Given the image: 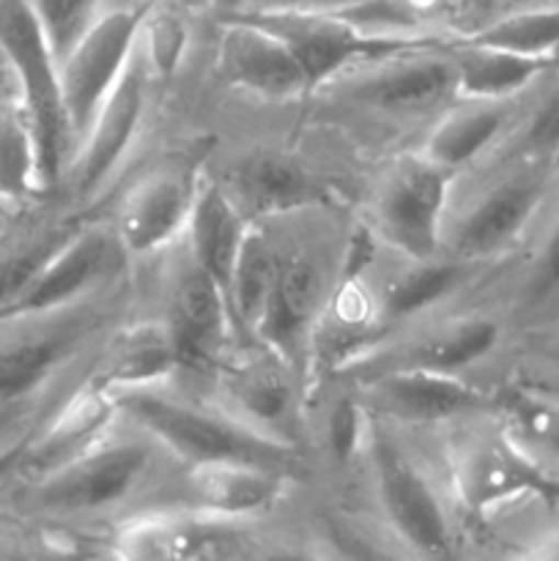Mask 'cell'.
Returning <instances> with one entry per match:
<instances>
[{
    "label": "cell",
    "instance_id": "1",
    "mask_svg": "<svg viewBox=\"0 0 559 561\" xmlns=\"http://www.w3.org/2000/svg\"><path fill=\"white\" fill-rule=\"evenodd\" d=\"M129 277L75 305L0 312V455L20 449L91 378L129 316Z\"/></svg>",
    "mask_w": 559,
    "mask_h": 561
},
{
    "label": "cell",
    "instance_id": "2",
    "mask_svg": "<svg viewBox=\"0 0 559 561\" xmlns=\"http://www.w3.org/2000/svg\"><path fill=\"white\" fill-rule=\"evenodd\" d=\"M272 236L274 277L250 343L263 345L301 378L316 362V334L340 288L351 228L327 206L261 219Z\"/></svg>",
    "mask_w": 559,
    "mask_h": 561
},
{
    "label": "cell",
    "instance_id": "3",
    "mask_svg": "<svg viewBox=\"0 0 559 561\" xmlns=\"http://www.w3.org/2000/svg\"><path fill=\"white\" fill-rule=\"evenodd\" d=\"M477 186L449 201L444 252L460 261L497 266L521 257L559 192V162L499 159L480 164Z\"/></svg>",
    "mask_w": 559,
    "mask_h": 561
},
{
    "label": "cell",
    "instance_id": "4",
    "mask_svg": "<svg viewBox=\"0 0 559 561\" xmlns=\"http://www.w3.org/2000/svg\"><path fill=\"white\" fill-rule=\"evenodd\" d=\"M118 414L153 438L179 466L241 460L294 474L301 449L280 444L236 420L208 394L181 389V381L113 394Z\"/></svg>",
    "mask_w": 559,
    "mask_h": 561
},
{
    "label": "cell",
    "instance_id": "5",
    "mask_svg": "<svg viewBox=\"0 0 559 561\" xmlns=\"http://www.w3.org/2000/svg\"><path fill=\"white\" fill-rule=\"evenodd\" d=\"M162 458L170 455L121 416L110 436L80 458L33 480L14 482L22 485L20 499L27 515L53 520L88 518L121 507L140 493L159 474Z\"/></svg>",
    "mask_w": 559,
    "mask_h": 561
},
{
    "label": "cell",
    "instance_id": "6",
    "mask_svg": "<svg viewBox=\"0 0 559 561\" xmlns=\"http://www.w3.org/2000/svg\"><path fill=\"white\" fill-rule=\"evenodd\" d=\"M449 427V493L469 518H493L524 502L559 504L557 477L510 438L493 409Z\"/></svg>",
    "mask_w": 559,
    "mask_h": 561
},
{
    "label": "cell",
    "instance_id": "7",
    "mask_svg": "<svg viewBox=\"0 0 559 561\" xmlns=\"http://www.w3.org/2000/svg\"><path fill=\"white\" fill-rule=\"evenodd\" d=\"M362 460L395 542L414 561H458L453 515L425 466L406 449L398 427L370 416Z\"/></svg>",
    "mask_w": 559,
    "mask_h": 561
},
{
    "label": "cell",
    "instance_id": "8",
    "mask_svg": "<svg viewBox=\"0 0 559 561\" xmlns=\"http://www.w3.org/2000/svg\"><path fill=\"white\" fill-rule=\"evenodd\" d=\"M0 53L36 131L44 192L53 197L75 159V137L66 118L60 64L27 0H0Z\"/></svg>",
    "mask_w": 559,
    "mask_h": 561
},
{
    "label": "cell",
    "instance_id": "9",
    "mask_svg": "<svg viewBox=\"0 0 559 561\" xmlns=\"http://www.w3.org/2000/svg\"><path fill=\"white\" fill-rule=\"evenodd\" d=\"M157 283V312L179 354V381H201L241 343L225 290L203 272L184 241L164 250Z\"/></svg>",
    "mask_w": 559,
    "mask_h": 561
},
{
    "label": "cell",
    "instance_id": "10",
    "mask_svg": "<svg viewBox=\"0 0 559 561\" xmlns=\"http://www.w3.org/2000/svg\"><path fill=\"white\" fill-rule=\"evenodd\" d=\"M321 91L384 118H438L460 96L447 38L409 44L365 60Z\"/></svg>",
    "mask_w": 559,
    "mask_h": 561
},
{
    "label": "cell",
    "instance_id": "11",
    "mask_svg": "<svg viewBox=\"0 0 559 561\" xmlns=\"http://www.w3.org/2000/svg\"><path fill=\"white\" fill-rule=\"evenodd\" d=\"M458 186L453 170L414 151L395 159L378 179L367 206V230L387 250L409 257L444 252V222Z\"/></svg>",
    "mask_w": 559,
    "mask_h": 561
},
{
    "label": "cell",
    "instance_id": "12",
    "mask_svg": "<svg viewBox=\"0 0 559 561\" xmlns=\"http://www.w3.org/2000/svg\"><path fill=\"white\" fill-rule=\"evenodd\" d=\"M305 378L280 356L255 343H239L208 376L203 394L252 431L301 449L305 438Z\"/></svg>",
    "mask_w": 559,
    "mask_h": 561
},
{
    "label": "cell",
    "instance_id": "13",
    "mask_svg": "<svg viewBox=\"0 0 559 561\" xmlns=\"http://www.w3.org/2000/svg\"><path fill=\"white\" fill-rule=\"evenodd\" d=\"M491 268L486 263L460 261L447 252L436 257H409L378 247L367 266L345 272L343 279H360L376 318L378 340H384L409 323L431 318Z\"/></svg>",
    "mask_w": 559,
    "mask_h": 561
},
{
    "label": "cell",
    "instance_id": "14",
    "mask_svg": "<svg viewBox=\"0 0 559 561\" xmlns=\"http://www.w3.org/2000/svg\"><path fill=\"white\" fill-rule=\"evenodd\" d=\"M504 321L491 312H460L436 321L409 323L378 340L360 359L338 373L340 378H360L381 370H427L464 376L482 365L502 345Z\"/></svg>",
    "mask_w": 559,
    "mask_h": 561
},
{
    "label": "cell",
    "instance_id": "15",
    "mask_svg": "<svg viewBox=\"0 0 559 561\" xmlns=\"http://www.w3.org/2000/svg\"><path fill=\"white\" fill-rule=\"evenodd\" d=\"M148 0L113 3L60 60V88H64L66 118H69L75 151L91 121L102 110L129 66L140 36V22Z\"/></svg>",
    "mask_w": 559,
    "mask_h": 561
},
{
    "label": "cell",
    "instance_id": "16",
    "mask_svg": "<svg viewBox=\"0 0 559 561\" xmlns=\"http://www.w3.org/2000/svg\"><path fill=\"white\" fill-rule=\"evenodd\" d=\"M345 381L360 394L367 414L395 427H449L493 409V392L447 373L381 370Z\"/></svg>",
    "mask_w": 559,
    "mask_h": 561
},
{
    "label": "cell",
    "instance_id": "17",
    "mask_svg": "<svg viewBox=\"0 0 559 561\" xmlns=\"http://www.w3.org/2000/svg\"><path fill=\"white\" fill-rule=\"evenodd\" d=\"M151 80V69L142 60L140 49L135 47L124 77L104 99L102 110L82 135L69 173L60 184V190H69V201L75 206H88L124 164L126 153L135 146L142 118H146Z\"/></svg>",
    "mask_w": 559,
    "mask_h": 561
},
{
    "label": "cell",
    "instance_id": "18",
    "mask_svg": "<svg viewBox=\"0 0 559 561\" xmlns=\"http://www.w3.org/2000/svg\"><path fill=\"white\" fill-rule=\"evenodd\" d=\"M230 14L250 16L252 22L283 38L285 47L299 60L310 91H321L365 60L381 58L409 44H420L376 38L360 31L345 16L329 14V11H230Z\"/></svg>",
    "mask_w": 559,
    "mask_h": 561
},
{
    "label": "cell",
    "instance_id": "19",
    "mask_svg": "<svg viewBox=\"0 0 559 561\" xmlns=\"http://www.w3.org/2000/svg\"><path fill=\"white\" fill-rule=\"evenodd\" d=\"M129 266L132 257L121 244L113 222L82 219L33 277L14 310L75 305L129 277Z\"/></svg>",
    "mask_w": 559,
    "mask_h": 561
},
{
    "label": "cell",
    "instance_id": "20",
    "mask_svg": "<svg viewBox=\"0 0 559 561\" xmlns=\"http://www.w3.org/2000/svg\"><path fill=\"white\" fill-rule=\"evenodd\" d=\"M219 71L241 91L266 102H288L310 91L299 60L283 38L244 14L214 16Z\"/></svg>",
    "mask_w": 559,
    "mask_h": 561
},
{
    "label": "cell",
    "instance_id": "21",
    "mask_svg": "<svg viewBox=\"0 0 559 561\" xmlns=\"http://www.w3.org/2000/svg\"><path fill=\"white\" fill-rule=\"evenodd\" d=\"M181 469L184 477L175 485L181 502L175 507L195 510L225 524H241L272 513L285 499L294 477L283 469L241 463V460L181 466Z\"/></svg>",
    "mask_w": 559,
    "mask_h": 561
},
{
    "label": "cell",
    "instance_id": "22",
    "mask_svg": "<svg viewBox=\"0 0 559 561\" xmlns=\"http://www.w3.org/2000/svg\"><path fill=\"white\" fill-rule=\"evenodd\" d=\"M197 186L179 170H157L137 181L110 219L132 261L157 257L184 239Z\"/></svg>",
    "mask_w": 559,
    "mask_h": 561
},
{
    "label": "cell",
    "instance_id": "23",
    "mask_svg": "<svg viewBox=\"0 0 559 561\" xmlns=\"http://www.w3.org/2000/svg\"><path fill=\"white\" fill-rule=\"evenodd\" d=\"M118 420L121 414L113 394L93 381H85L25 444L20 466L9 482L33 480L80 458L102 438H107Z\"/></svg>",
    "mask_w": 559,
    "mask_h": 561
},
{
    "label": "cell",
    "instance_id": "24",
    "mask_svg": "<svg viewBox=\"0 0 559 561\" xmlns=\"http://www.w3.org/2000/svg\"><path fill=\"white\" fill-rule=\"evenodd\" d=\"M521 99L458 96L438 115L420 151L442 168L453 170L458 179L460 173H471L475 168L486 164L510 135Z\"/></svg>",
    "mask_w": 559,
    "mask_h": 561
},
{
    "label": "cell",
    "instance_id": "25",
    "mask_svg": "<svg viewBox=\"0 0 559 561\" xmlns=\"http://www.w3.org/2000/svg\"><path fill=\"white\" fill-rule=\"evenodd\" d=\"M233 524L186 507H153L118 526L113 561H203Z\"/></svg>",
    "mask_w": 559,
    "mask_h": 561
},
{
    "label": "cell",
    "instance_id": "26",
    "mask_svg": "<svg viewBox=\"0 0 559 561\" xmlns=\"http://www.w3.org/2000/svg\"><path fill=\"white\" fill-rule=\"evenodd\" d=\"M181 365L168 329L157 316L126 318L107 337L91 378L110 394L179 381Z\"/></svg>",
    "mask_w": 559,
    "mask_h": 561
},
{
    "label": "cell",
    "instance_id": "27",
    "mask_svg": "<svg viewBox=\"0 0 559 561\" xmlns=\"http://www.w3.org/2000/svg\"><path fill=\"white\" fill-rule=\"evenodd\" d=\"M250 222L280 217L310 206H327L323 186L285 153L252 151L236 164L228 184H223Z\"/></svg>",
    "mask_w": 559,
    "mask_h": 561
},
{
    "label": "cell",
    "instance_id": "28",
    "mask_svg": "<svg viewBox=\"0 0 559 561\" xmlns=\"http://www.w3.org/2000/svg\"><path fill=\"white\" fill-rule=\"evenodd\" d=\"M250 228L252 222L236 206V201L223 184L197 186L190 222H186L181 241L195 257L197 266L225 290V296H228L230 277H233V268L239 263L241 247H244Z\"/></svg>",
    "mask_w": 559,
    "mask_h": 561
},
{
    "label": "cell",
    "instance_id": "29",
    "mask_svg": "<svg viewBox=\"0 0 559 561\" xmlns=\"http://www.w3.org/2000/svg\"><path fill=\"white\" fill-rule=\"evenodd\" d=\"M447 47L466 99H521L559 69V58H532L477 38H447Z\"/></svg>",
    "mask_w": 559,
    "mask_h": 561
},
{
    "label": "cell",
    "instance_id": "30",
    "mask_svg": "<svg viewBox=\"0 0 559 561\" xmlns=\"http://www.w3.org/2000/svg\"><path fill=\"white\" fill-rule=\"evenodd\" d=\"M513 312L518 323L559 332V192L518 257Z\"/></svg>",
    "mask_w": 559,
    "mask_h": 561
},
{
    "label": "cell",
    "instance_id": "31",
    "mask_svg": "<svg viewBox=\"0 0 559 561\" xmlns=\"http://www.w3.org/2000/svg\"><path fill=\"white\" fill-rule=\"evenodd\" d=\"M49 197L42 181L36 131L20 99L0 104V203L11 211H31Z\"/></svg>",
    "mask_w": 559,
    "mask_h": 561
},
{
    "label": "cell",
    "instance_id": "32",
    "mask_svg": "<svg viewBox=\"0 0 559 561\" xmlns=\"http://www.w3.org/2000/svg\"><path fill=\"white\" fill-rule=\"evenodd\" d=\"M493 414L510 438L559 480V400L510 381L493 392Z\"/></svg>",
    "mask_w": 559,
    "mask_h": 561
},
{
    "label": "cell",
    "instance_id": "33",
    "mask_svg": "<svg viewBox=\"0 0 559 561\" xmlns=\"http://www.w3.org/2000/svg\"><path fill=\"white\" fill-rule=\"evenodd\" d=\"M499 159H551V162H559V69L543 77L521 99L513 129L488 162H499Z\"/></svg>",
    "mask_w": 559,
    "mask_h": 561
},
{
    "label": "cell",
    "instance_id": "34",
    "mask_svg": "<svg viewBox=\"0 0 559 561\" xmlns=\"http://www.w3.org/2000/svg\"><path fill=\"white\" fill-rule=\"evenodd\" d=\"M186 14H192V11L179 9V5H146L137 49H140L142 60L151 69L153 80H164L173 71H179L186 47H190V20H186Z\"/></svg>",
    "mask_w": 559,
    "mask_h": 561
},
{
    "label": "cell",
    "instance_id": "35",
    "mask_svg": "<svg viewBox=\"0 0 559 561\" xmlns=\"http://www.w3.org/2000/svg\"><path fill=\"white\" fill-rule=\"evenodd\" d=\"M318 431H321V447L327 449L334 463L349 466L362 458L367 431H370V414L349 381L323 400V409L318 414Z\"/></svg>",
    "mask_w": 559,
    "mask_h": 561
},
{
    "label": "cell",
    "instance_id": "36",
    "mask_svg": "<svg viewBox=\"0 0 559 561\" xmlns=\"http://www.w3.org/2000/svg\"><path fill=\"white\" fill-rule=\"evenodd\" d=\"M464 38H477L532 58H559V5L507 16Z\"/></svg>",
    "mask_w": 559,
    "mask_h": 561
},
{
    "label": "cell",
    "instance_id": "37",
    "mask_svg": "<svg viewBox=\"0 0 559 561\" xmlns=\"http://www.w3.org/2000/svg\"><path fill=\"white\" fill-rule=\"evenodd\" d=\"M42 22L58 64L82 38V33L110 9V0H27Z\"/></svg>",
    "mask_w": 559,
    "mask_h": 561
},
{
    "label": "cell",
    "instance_id": "38",
    "mask_svg": "<svg viewBox=\"0 0 559 561\" xmlns=\"http://www.w3.org/2000/svg\"><path fill=\"white\" fill-rule=\"evenodd\" d=\"M559 5V0H449L447 36L464 38L507 16Z\"/></svg>",
    "mask_w": 559,
    "mask_h": 561
},
{
    "label": "cell",
    "instance_id": "39",
    "mask_svg": "<svg viewBox=\"0 0 559 561\" xmlns=\"http://www.w3.org/2000/svg\"><path fill=\"white\" fill-rule=\"evenodd\" d=\"M0 561H88L77 546L49 535H25L0 526Z\"/></svg>",
    "mask_w": 559,
    "mask_h": 561
},
{
    "label": "cell",
    "instance_id": "40",
    "mask_svg": "<svg viewBox=\"0 0 559 561\" xmlns=\"http://www.w3.org/2000/svg\"><path fill=\"white\" fill-rule=\"evenodd\" d=\"M329 540L340 561H406L351 518H334L329 526Z\"/></svg>",
    "mask_w": 559,
    "mask_h": 561
},
{
    "label": "cell",
    "instance_id": "41",
    "mask_svg": "<svg viewBox=\"0 0 559 561\" xmlns=\"http://www.w3.org/2000/svg\"><path fill=\"white\" fill-rule=\"evenodd\" d=\"M513 383L532 389V392L537 394H546V398L559 400V351L535 356V359L526 362V365L515 373Z\"/></svg>",
    "mask_w": 559,
    "mask_h": 561
},
{
    "label": "cell",
    "instance_id": "42",
    "mask_svg": "<svg viewBox=\"0 0 559 561\" xmlns=\"http://www.w3.org/2000/svg\"><path fill=\"white\" fill-rule=\"evenodd\" d=\"M365 3H370V0H241L236 11H329V14H343V11Z\"/></svg>",
    "mask_w": 559,
    "mask_h": 561
},
{
    "label": "cell",
    "instance_id": "43",
    "mask_svg": "<svg viewBox=\"0 0 559 561\" xmlns=\"http://www.w3.org/2000/svg\"><path fill=\"white\" fill-rule=\"evenodd\" d=\"M250 561H327V557H321L316 551H307V548H280V551H269Z\"/></svg>",
    "mask_w": 559,
    "mask_h": 561
},
{
    "label": "cell",
    "instance_id": "44",
    "mask_svg": "<svg viewBox=\"0 0 559 561\" xmlns=\"http://www.w3.org/2000/svg\"><path fill=\"white\" fill-rule=\"evenodd\" d=\"M20 99V88H16L14 75H11L9 66H0V104L14 102Z\"/></svg>",
    "mask_w": 559,
    "mask_h": 561
},
{
    "label": "cell",
    "instance_id": "45",
    "mask_svg": "<svg viewBox=\"0 0 559 561\" xmlns=\"http://www.w3.org/2000/svg\"><path fill=\"white\" fill-rule=\"evenodd\" d=\"M22 449H25V447L11 449V453L0 455V488H3L5 482L11 480V477H14L16 466H20V458H22Z\"/></svg>",
    "mask_w": 559,
    "mask_h": 561
},
{
    "label": "cell",
    "instance_id": "46",
    "mask_svg": "<svg viewBox=\"0 0 559 561\" xmlns=\"http://www.w3.org/2000/svg\"><path fill=\"white\" fill-rule=\"evenodd\" d=\"M148 3H168V5H179V9H190V11H201V9L212 11V0H148Z\"/></svg>",
    "mask_w": 559,
    "mask_h": 561
},
{
    "label": "cell",
    "instance_id": "47",
    "mask_svg": "<svg viewBox=\"0 0 559 561\" xmlns=\"http://www.w3.org/2000/svg\"><path fill=\"white\" fill-rule=\"evenodd\" d=\"M22 211H11L9 206H5V203H0V239H3L5 233H9L11 230V225L16 222V217H20Z\"/></svg>",
    "mask_w": 559,
    "mask_h": 561
},
{
    "label": "cell",
    "instance_id": "48",
    "mask_svg": "<svg viewBox=\"0 0 559 561\" xmlns=\"http://www.w3.org/2000/svg\"><path fill=\"white\" fill-rule=\"evenodd\" d=\"M239 5H241V0H212V14L214 16L230 14V11H236Z\"/></svg>",
    "mask_w": 559,
    "mask_h": 561
},
{
    "label": "cell",
    "instance_id": "49",
    "mask_svg": "<svg viewBox=\"0 0 559 561\" xmlns=\"http://www.w3.org/2000/svg\"><path fill=\"white\" fill-rule=\"evenodd\" d=\"M0 66H5V58H3V53H0Z\"/></svg>",
    "mask_w": 559,
    "mask_h": 561
},
{
    "label": "cell",
    "instance_id": "50",
    "mask_svg": "<svg viewBox=\"0 0 559 561\" xmlns=\"http://www.w3.org/2000/svg\"><path fill=\"white\" fill-rule=\"evenodd\" d=\"M537 561H554V559H537Z\"/></svg>",
    "mask_w": 559,
    "mask_h": 561
}]
</instances>
